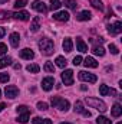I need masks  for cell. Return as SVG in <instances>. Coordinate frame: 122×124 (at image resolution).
I'll list each match as a JSON object with an SVG mask.
<instances>
[{"instance_id":"obj_11","label":"cell","mask_w":122,"mask_h":124,"mask_svg":"<svg viewBox=\"0 0 122 124\" xmlns=\"http://www.w3.org/2000/svg\"><path fill=\"white\" fill-rule=\"evenodd\" d=\"M69 16H70V15H69L68 12L63 10V12H58V13H55V15H53V19L58 20V22H68V20H69Z\"/></svg>"},{"instance_id":"obj_40","label":"cell","mask_w":122,"mask_h":124,"mask_svg":"<svg viewBox=\"0 0 122 124\" xmlns=\"http://www.w3.org/2000/svg\"><path fill=\"white\" fill-rule=\"evenodd\" d=\"M40 124H52V120H49V118H43V120L40 121Z\"/></svg>"},{"instance_id":"obj_37","label":"cell","mask_w":122,"mask_h":124,"mask_svg":"<svg viewBox=\"0 0 122 124\" xmlns=\"http://www.w3.org/2000/svg\"><path fill=\"white\" fill-rule=\"evenodd\" d=\"M7 52V46L4 43H0V55H4Z\"/></svg>"},{"instance_id":"obj_26","label":"cell","mask_w":122,"mask_h":124,"mask_svg":"<svg viewBox=\"0 0 122 124\" xmlns=\"http://www.w3.org/2000/svg\"><path fill=\"white\" fill-rule=\"evenodd\" d=\"M43 69H45L46 72H49V74H55V65H53L52 62H46L45 66H43Z\"/></svg>"},{"instance_id":"obj_30","label":"cell","mask_w":122,"mask_h":124,"mask_svg":"<svg viewBox=\"0 0 122 124\" xmlns=\"http://www.w3.org/2000/svg\"><path fill=\"white\" fill-rule=\"evenodd\" d=\"M109 90H111V88H108V85L102 84V85L99 87V94H101V95H108V94H109Z\"/></svg>"},{"instance_id":"obj_36","label":"cell","mask_w":122,"mask_h":124,"mask_svg":"<svg viewBox=\"0 0 122 124\" xmlns=\"http://www.w3.org/2000/svg\"><path fill=\"white\" fill-rule=\"evenodd\" d=\"M9 78H10V77H9V74H4V72H1V74H0V82H7V81H9Z\"/></svg>"},{"instance_id":"obj_1","label":"cell","mask_w":122,"mask_h":124,"mask_svg":"<svg viewBox=\"0 0 122 124\" xmlns=\"http://www.w3.org/2000/svg\"><path fill=\"white\" fill-rule=\"evenodd\" d=\"M37 45H39L40 52H42L43 55H46V56H49V55H52V54L55 52V43H53V40L49 39V38H43V39H40Z\"/></svg>"},{"instance_id":"obj_29","label":"cell","mask_w":122,"mask_h":124,"mask_svg":"<svg viewBox=\"0 0 122 124\" xmlns=\"http://www.w3.org/2000/svg\"><path fill=\"white\" fill-rule=\"evenodd\" d=\"M55 62H56V65H58L59 68H65V66L68 65V61H66V59H65L63 56H58Z\"/></svg>"},{"instance_id":"obj_38","label":"cell","mask_w":122,"mask_h":124,"mask_svg":"<svg viewBox=\"0 0 122 124\" xmlns=\"http://www.w3.org/2000/svg\"><path fill=\"white\" fill-rule=\"evenodd\" d=\"M81 62H82V56H75V58H73V65H75V66H78Z\"/></svg>"},{"instance_id":"obj_2","label":"cell","mask_w":122,"mask_h":124,"mask_svg":"<svg viewBox=\"0 0 122 124\" xmlns=\"http://www.w3.org/2000/svg\"><path fill=\"white\" fill-rule=\"evenodd\" d=\"M86 104L92 107V108H95V110H98V111H101V113H105L106 111V104L103 102V101H101L99 98H91V97H86Z\"/></svg>"},{"instance_id":"obj_41","label":"cell","mask_w":122,"mask_h":124,"mask_svg":"<svg viewBox=\"0 0 122 124\" xmlns=\"http://www.w3.org/2000/svg\"><path fill=\"white\" fill-rule=\"evenodd\" d=\"M4 35H6V29H4V28H0V39H1Z\"/></svg>"},{"instance_id":"obj_45","label":"cell","mask_w":122,"mask_h":124,"mask_svg":"<svg viewBox=\"0 0 122 124\" xmlns=\"http://www.w3.org/2000/svg\"><path fill=\"white\" fill-rule=\"evenodd\" d=\"M61 124H72V123H61Z\"/></svg>"},{"instance_id":"obj_12","label":"cell","mask_w":122,"mask_h":124,"mask_svg":"<svg viewBox=\"0 0 122 124\" xmlns=\"http://www.w3.org/2000/svg\"><path fill=\"white\" fill-rule=\"evenodd\" d=\"M12 16H13L14 19H17V20H23V22H26V20L30 19V15H29L27 12H25V10H22V12H16V13H13Z\"/></svg>"},{"instance_id":"obj_39","label":"cell","mask_w":122,"mask_h":124,"mask_svg":"<svg viewBox=\"0 0 122 124\" xmlns=\"http://www.w3.org/2000/svg\"><path fill=\"white\" fill-rule=\"evenodd\" d=\"M40 121H42L40 117H34V118L32 120V124H40Z\"/></svg>"},{"instance_id":"obj_23","label":"cell","mask_w":122,"mask_h":124,"mask_svg":"<svg viewBox=\"0 0 122 124\" xmlns=\"http://www.w3.org/2000/svg\"><path fill=\"white\" fill-rule=\"evenodd\" d=\"M26 69H27L29 72H32V74H37V72L40 71V66H39L37 63H30V65L26 66Z\"/></svg>"},{"instance_id":"obj_43","label":"cell","mask_w":122,"mask_h":124,"mask_svg":"<svg viewBox=\"0 0 122 124\" xmlns=\"http://www.w3.org/2000/svg\"><path fill=\"white\" fill-rule=\"evenodd\" d=\"M20 68H22L20 63H16V65H14V69H20Z\"/></svg>"},{"instance_id":"obj_9","label":"cell","mask_w":122,"mask_h":124,"mask_svg":"<svg viewBox=\"0 0 122 124\" xmlns=\"http://www.w3.org/2000/svg\"><path fill=\"white\" fill-rule=\"evenodd\" d=\"M75 113H81L82 116H85V117H91V113L88 111V110H85L83 108V104H82V101H76L75 102Z\"/></svg>"},{"instance_id":"obj_35","label":"cell","mask_w":122,"mask_h":124,"mask_svg":"<svg viewBox=\"0 0 122 124\" xmlns=\"http://www.w3.org/2000/svg\"><path fill=\"white\" fill-rule=\"evenodd\" d=\"M16 111L20 114V113H26V111H29V108H27L26 105H19V107H16Z\"/></svg>"},{"instance_id":"obj_13","label":"cell","mask_w":122,"mask_h":124,"mask_svg":"<svg viewBox=\"0 0 122 124\" xmlns=\"http://www.w3.org/2000/svg\"><path fill=\"white\" fill-rule=\"evenodd\" d=\"M20 58H23V59H33L34 58V52L29 49V48H25V49H22L20 51Z\"/></svg>"},{"instance_id":"obj_25","label":"cell","mask_w":122,"mask_h":124,"mask_svg":"<svg viewBox=\"0 0 122 124\" xmlns=\"http://www.w3.org/2000/svg\"><path fill=\"white\" fill-rule=\"evenodd\" d=\"M112 123V120H109L108 117H105V116H99L98 118H96V124H111Z\"/></svg>"},{"instance_id":"obj_5","label":"cell","mask_w":122,"mask_h":124,"mask_svg":"<svg viewBox=\"0 0 122 124\" xmlns=\"http://www.w3.org/2000/svg\"><path fill=\"white\" fill-rule=\"evenodd\" d=\"M79 79H82V81H86V82H96L98 81V78H96V75H93L91 72H86V71H81L79 72Z\"/></svg>"},{"instance_id":"obj_14","label":"cell","mask_w":122,"mask_h":124,"mask_svg":"<svg viewBox=\"0 0 122 124\" xmlns=\"http://www.w3.org/2000/svg\"><path fill=\"white\" fill-rule=\"evenodd\" d=\"M92 17V13L89 10H83V12H81V13H78L76 15V19L79 20V22H85V20H91Z\"/></svg>"},{"instance_id":"obj_10","label":"cell","mask_w":122,"mask_h":124,"mask_svg":"<svg viewBox=\"0 0 122 124\" xmlns=\"http://www.w3.org/2000/svg\"><path fill=\"white\" fill-rule=\"evenodd\" d=\"M32 7H33L36 12H39V13H46V12H47V6H46L43 1H39V0H34V3L32 4Z\"/></svg>"},{"instance_id":"obj_42","label":"cell","mask_w":122,"mask_h":124,"mask_svg":"<svg viewBox=\"0 0 122 124\" xmlns=\"http://www.w3.org/2000/svg\"><path fill=\"white\" fill-rule=\"evenodd\" d=\"M4 108H6V105H4V104H3V102H0V111H3V110H4Z\"/></svg>"},{"instance_id":"obj_27","label":"cell","mask_w":122,"mask_h":124,"mask_svg":"<svg viewBox=\"0 0 122 124\" xmlns=\"http://www.w3.org/2000/svg\"><path fill=\"white\" fill-rule=\"evenodd\" d=\"M63 4L66 6V7H69V9H72V10H75L76 9V0H63Z\"/></svg>"},{"instance_id":"obj_7","label":"cell","mask_w":122,"mask_h":124,"mask_svg":"<svg viewBox=\"0 0 122 124\" xmlns=\"http://www.w3.org/2000/svg\"><path fill=\"white\" fill-rule=\"evenodd\" d=\"M108 32H109L112 36H116V35H119V33L122 32V23L118 20V22H115V23L109 25V26H108Z\"/></svg>"},{"instance_id":"obj_28","label":"cell","mask_w":122,"mask_h":124,"mask_svg":"<svg viewBox=\"0 0 122 124\" xmlns=\"http://www.w3.org/2000/svg\"><path fill=\"white\" fill-rule=\"evenodd\" d=\"M89 3H91L95 9H98V10H102L103 9V3L101 0H89Z\"/></svg>"},{"instance_id":"obj_46","label":"cell","mask_w":122,"mask_h":124,"mask_svg":"<svg viewBox=\"0 0 122 124\" xmlns=\"http://www.w3.org/2000/svg\"><path fill=\"white\" fill-rule=\"evenodd\" d=\"M0 95H1V91H0Z\"/></svg>"},{"instance_id":"obj_15","label":"cell","mask_w":122,"mask_h":124,"mask_svg":"<svg viewBox=\"0 0 122 124\" xmlns=\"http://www.w3.org/2000/svg\"><path fill=\"white\" fill-rule=\"evenodd\" d=\"M19 43H20V35H19L17 32L10 33V45H12L13 48H17Z\"/></svg>"},{"instance_id":"obj_22","label":"cell","mask_w":122,"mask_h":124,"mask_svg":"<svg viewBox=\"0 0 122 124\" xmlns=\"http://www.w3.org/2000/svg\"><path fill=\"white\" fill-rule=\"evenodd\" d=\"M92 52H93V55H96V56H103V55H105V49H103L102 46H93V48H92Z\"/></svg>"},{"instance_id":"obj_17","label":"cell","mask_w":122,"mask_h":124,"mask_svg":"<svg viewBox=\"0 0 122 124\" xmlns=\"http://www.w3.org/2000/svg\"><path fill=\"white\" fill-rule=\"evenodd\" d=\"M76 48L79 52H88V45L83 42L82 38H76Z\"/></svg>"},{"instance_id":"obj_34","label":"cell","mask_w":122,"mask_h":124,"mask_svg":"<svg viewBox=\"0 0 122 124\" xmlns=\"http://www.w3.org/2000/svg\"><path fill=\"white\" fill-rule=\"evenodd\" d=\"M109 51H111V52H112L114 55H118V54H119V51H118V48H116V46H115L114 43H109Z\"/></svg>"},{"instance_id":"obj_19","label":"cell","mask_w":122,"mask_h":124,"mask_svg":"<svg viewBox=\"0 0 122 124\" xmlns=\"http://www.w3.org/2000/svg\"><path fill=\"white\" fill-rule=\"evenodd\" d=\"M39 28H40V17L36 16V17L32 20V23H30V31L32 32H37L39 31Z\"/></svg>"},{"instance_id":"obj_21","label":"cell","mask_w":122,"mask_h":124,"mask_svg":"<svg viewBox=\"0 0 122 124\" xmlns=\"http://www.w3.org/2000/svg\"><path fill=\"white\" fill-rule=\"evenodd\" d=\"M29 117H30V113L29 111H26V113H20L19 114V117H17V121L22 124H26L29 121Z\"/></svg>"},{"instance_id":"obj_24","label":"cell","mask_w":122,"mask_h":124,"mask_svg":"<svg viewBox=\"0 0 122 124\" xmlns=\"http://www.w3.org/2000/svg\"><path fill=\"white\" fill-rule=\"evenodd\" d=\"M10 63H12V58H10V56H4V58H1V59H0V69L9 66Z\"/></svg>"},{"instance_id":"obj_44","label":"cell","mask_w":122,"mask_h":124,"mask_svg":"<svg viewBox=\"0 0 122 124\" xmlns=\"http://www.w3.org/2000/svg\"><path fill=\"white\" fill-rule=\"evenodd\" d=\"M6 1H9V0H0V4H3V3H6Z\"/></svg>"},{"instance_id":"obj_16","label":"cell","mask_w":122,"mask_h":124,"mask_svg":"<svg viewBox=\"0 0 122 124\" xmlns=\"http://www.w3.org/2000/svg\"><path fill=\"white\" fill-rule=\"evenodd\" d=\"M62 46H63V51L65 52H72L73 51V43H72V39L70 38H65L63 39V43H62Z\"/></svg>"},{"instance_id":"obj_4","label":"cell","mask_w":122,"mask_h":124,"mask_svg":"<svg viewBox=\"0 0 122 124\" xmlns=\"http://www.w3.org/2000/svg\"><path fill=\"white\" fill-rule=\"evenodd\" d=\"M62 81L65 85H72L73 84V71L72 69H65L62 72Z\"/></svg>"},{"instance_id":"obj_20","label":"cell","mask_w":122,"mask_h":124,"mask_svg":"<svg viewBox=\"0 0 122 124\" xmlns=\"http://www.w3.org/2000/svg\"><path fill=\"white\" fill-rule=\"evenodd\" d=\"M83 63H85V66H86V68H98V62L95 61L92 56H88V58H85Z\"/></svg>"},{"instance_id":"obj_33","label":"cell","mask_w":122,"mask_h":124,"mask_svg":"<svg viewBox=\"0 0 122 124\" xmlns=\"http://www.w3.org/2000/svg\"><path fill=\"white\" fill-rule=\"evenodd\" d=\"M37 110H40V111H46V110H47V104L43 102V101H39V102H37Z\"/></svg>"},{"instance_id":"obj_31","label":"cell","mask_w":122,"mask_h":124,"mask_svg":"<svg viewBox=\"0 0 122 124\" xmlns=\"http://www.w3.org/2000/svg\"><path fill=\"white\" fill-rule=\"evenodd\" d=\"M61 6H62L61 0H50V7H52V10H58Z\"/></svg>"},{"instance_id":"obj_6","label":"cell","mask_w":122,"mask_h":124,"mask_svg":"<svg viewBox=\"0 0 122 124\" xmlns=\"http://www.w3.org/2000/svg\"><path fill=\"white\" fill-rule=\"evenodd\" d=\"M4 94H6L7 98L13 100V98H16V97L19 95V88H17L16 85H7L6 90H4Z\"/></svg>"},{"instance_id":"obj_32","label":"cell","mask_w":122,"mask_h":124,"mask_svg":"<svg viewBox=\"0 0 122 124\" xmlns=\"http://www.w3.org/2000/svg\"><path fill=\"white\" fill-rule=\"evenodd\" d=\"M27 4V0H16L14 1V7L16 9H22V7H25Z\"/></svg>"},{"instance_id":"obj_8","label":"cell","mask_w":122,"mask_h":124,"mask_svg":"<svg viewBox=\"0 0 122 124\" xmlns=\"http://www.w3.org/2000/svg\"><path fill=\"white\" fill-rule=\"evenodd\" d=\"M53 85H55V79H53L52 77L43 78V81H42V88H43L45 91H50V90L53 88Z\"/></svg>"},{"instance_id":"obj_47","label":"cell","mask_w":122,"mask_h":124,"mask_svg":"<svg viewBox=\"0 0 122 124\" xmlns=\"http://www.w3.org/2000/svg\"><path fill=\"white\" fill-rule=\"evenodd\" d=\"M118 124H122V123H118Z\"/></svg>"},{"instance_id":"obj_3","label":"cell","mask_w":122,"mask_h":124,"mask_svg":"<svg viewBox=\"0 0 122 124\" xmlns=\"http://www.w3.org/2000/svg\"><path fill=\"white\" fill-rule=\"evenodd\" d=\"M50 102H52V105L55 108H58L61 111H68L69 107H70V104H69L68 100H63V98H59V97H52L50 98Z\"/></svg>"},{"instance_id":"obj_18","label":"cell","mask_w":122,"mask_h":124,"mask_svg":"<svg viewBox=\"0 0 122 124\" xmlns=\"http://www.w3.org/2000/svg\"><path fill=\"white\" fill-rule=\"evenodd\" d=\"M111 113H112V116L114 117H119L122 114V107H121V104H114L112 105V108H111Z\"/></svg>"}]
</instances>
